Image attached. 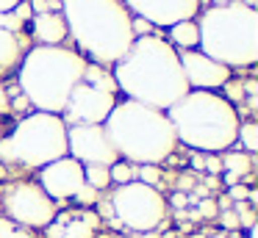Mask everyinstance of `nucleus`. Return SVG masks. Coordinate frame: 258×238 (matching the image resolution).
<instances>
[{
	"label": "nucleus",
	"instance_id": "nucleus-1",
	"mask_svg": "<svg viewBox=\"0 0 258 238\" xmlns=\"http://www.w3.org/2000/svg\"><path fill=\"white\" fill-rule=\"evenodd\" d=\"M114 83L125 100L167 111L189 92L178 50L161 36L134 39L128 53L114 64Z\"/></svg>",
	"mask_w": 258,
	"mask_h": 238
},
{
	"label": "nucleus",
	"instance_id": "nucleus-2",
	"mask_svg": "<svg viewBox=\"0 0 258 238\" xmlns=\"http://www.w3.org/2000/svg\"><path fill=\"white\" fill-rule=\"evenodd\" d=\"M67 33L97 66H111L134 44L131 14L122 0H61Z\"/></svg>",
	"mask_w": 258,
	"mask_h": 238
},
{
	"label": "nucleus",
	"instance_id": "nucleus-3",
	"mask_svg": "<svg viewBox=\"0 0 258 238\" xmlns=\"http://www.w3.org/2000/svg\"><path fill=\"white\" fill-rule=\"evenodd\" d=\"M103 130L119 158L139 166H158L172 155L178 144L167 114L134 100H122L114 105L103 122Z\"/></svg>",
	"mask_w": 258,
	"mask_h": 238
},
{
	"label": "nucleus",
	"instance_id": "nucleus-4",
	"mask_svg": "<svg viewBox=\"0 0 258 238\" xmlns=\"http://www.w3.org/2000/svg\"><path fill=\"white\" fill-rule=\"evenodd\" d=\"M164 114L175 130V138L197 152H222L239 138V111L217 92L189 89Z\"/></svg>",
	"mask_w": 258,
	"mask_h": 238
},
{
	"label": "nucleus",
	"instance_id": "nucleus-5",
	"mask_svg": "<svg viewBox=\"0 0 258 238\" xmlns=\"http://www.w3.org/2000/svg\"><path fill=\"white\" fill-rule=\"evenodd\" d=\"M86 58L61 44H36L20 61V89L36 111L61 116L73 89L84 81Z\"/></svg>",
	"mask_w": 258,
	"mask_h": 238
},
{
	"label": "nucleus",
	"instance_id": "nucleus-6",
	"mask_svg": "<svg viewBox=\"0 0 258 238\" xmlns=\"http://www.w3.org/2000/svg\"><path fill=\"white\" fill-rule=\"evenodd\" d=\"M200 53L228 69H244L258 61V11L244 3L211 6L197 20Z\"/></svg>",
	"mask_w": 258,
	"mask_h": 238
},
{
	"label": "nucleus",
	"instance_id": "nucleus-7",
	"mask_svg": "<svg viewBox=\"0 0 258 238\" xmlns=\"http://www.w3.org/2000/svg\"><path fill=\"white\" fill-rule=\"evenodd\" d=\"M67 155V125L58 114L34 111L17 122L6 138H0V161L3 164L42 166Z\"/></svg>",
	"mask_w": 258,
	"mask_h": 238
},
{
	"label": "nucleus",
	"instance_id": "nucleus-8",
	"mask_svg": "<svg viewBox=\"0 0 258 238\" xmlns=\"http://www.w3.org/2000/svg\"><path fill=\"white\" fill-rule=\"evenodd\" d=\"M111 210L131 230L153 232L156 227H161L164 216H167V199L158 194V188L145 186L139 180H131L114 191Z\"/></svg>",
	"mask_w": 258,
	"mask_h": 238
},
{
	"label": "nucleus",
	"instance_id": "nucleus-9",
	"mask_svg": "<svg viewBox=\"0 0 258 238\" xmlns=\"http://www.w3.org/2000/svg\"><path fill=\"white\" fill-rule=\"evenodd\" d=\"M3 205L12 221L23 227H36L45 230L56 219V202L42 191L36 183H14L3 194Z\"/></svg>",
	"mask_w": 258,
	"mask_h": 238
},
{
	"label": "nucleus",
	"instance_id": "nucleus-10",
	"mask_svg": "<svg viewBox=\"0 0 258 238\" xmlns=\"http://www.w3.org/2000/svg\"><path fill=\"white\" fill-rule=\"evenodd\" d=\"M67 155L81 166H111L119 161L103 125H70L67 127Z\"/></svg>",
	"mask_w": 258,
	"mask_h": 238
},
{
	"label": "nucleus",
	"instance_id": "nucleus-11",
	"mask_svg": "<svg viewBox=\"0 0 258 238\" xmlns=\"http://www.w3.org/2000/svg\"><path fill=\"white\" fill-rule=\"evenodd\" d=\"M114 105H117V97L111 92H103V89H95L81 81L73 89L67 105H64L61 119L67 127L70 125H103Z\"/></svg>",
	"mask_w": 258,
	"mask_h": 238
},
{
	"label": "nucleus",
	"instance_id": "nucleus-12",
	"mask_svg": "<svg viewBox=\"0 0 258 238\" xmlns=\"http://www.w3.org/2000/svg\"><path fill=\"white\" fill-rule=\"evenodd\" d=\"M134 17L147 20L153 28H169L180 20H195L200 0H122Z\"/></svg>",
	"mask_w": 258,
	"mask_h": 238
},
{
	"label": "nucleus",
	"instance_id": "nucleus-13",
	"mask_svg": "<svg viewBox=\"0 0 258 238\" xmlns=\"http://www.w3.org/2000/svg\"><path fill=\"white\" fill-rule=\"evenodd\" d=\"M81 186H84V166L75 158H70V155L42 166L39 188L53 199V202H56V199H73Z\"/></svg>",
	"mask_w": 258,
	"mask_h": 238
},
{
	"label": "nucleus",
	"instance_id": "nucleus-14",
	"mask_svg": "<svg viewBox=\"0 0 258 238\" xmlns=\"http://www.w3.org/2000/svg\"><path fill=\"white\" fill-rule=\"evenodd\" d=\"M180 69L186 75L189 89H200V92H214V89H222L230 81V69L222 66L219 61L203 55L200 50H180Z\"/></svg>",
	"mask_w": 258,
	"mask_h": 238
},
{
	"label": "nucleus",
	"instance_id": "nucleus-15",
	"mask_svg": "<svg viewBox=\"0 0 258 238\" xmlns=\"http://www.w3.org/2000/svg\"><path fill=\"white\" fill-rule=\"evenodd\" d=\"M20 28H23V22L12 11L0 14V75L20 66V61H23V42L17 36Z\"/></svg>",
	"mask_w": 258,
	"mask_h": 238
},
{
	"label": "nucleus",
	"instance_id": "nucleus-16",
	"mask_svg": "<svg viewBox=\"0 0 258 238\" xmlns=\"http://www.w3.org/2000/svg\"><path fill=\"white\" fill-rule=\"evenodd\" d=\"M31 33L39 44H61L67 33V22H64L61 11H50V14H34L31 17Z\"/></svg>",
	"mask_w": 258,
	"mask_h": 238
},
{
	"label": "nucleus",
	"instance_id": "nucleus-17",
	"mask_svg": "<svg viewBox=\"0 0 258 238\" xmlns=\"http://www.w3.org/2000/svg\"><path fill=\"white\" fill-rule=\"evenodd\" d=\"M169 39H172V47L178 50H197L200 47V28L195 20H180L175 25H169Z\"/></svg>",
	"mask_w": 258,
	"mask_h": 238
},
{
	"label": "nucleus",
	"instance_id": "nucleus-18",
	"mask_svg": "<svg viewBox=\"0 0 258 238\" xmlns=\"http://www.w3.org/2000/svg\"><path fill=\"white\" fill-rule=\"evenodd\" d=\"M222 169H225V183H228V186H236L241 177L250 175L252 161H250L247 152H230V155L222 158Z\"/></svg>",
	"mask_w": 258,
	"mask_h": 238
},
{
	"label": "nucleus",
	"instance_id": "nucleus-19",
	"mask_svg": "<svg viewBox=\"0 0 258 238\" xmlns=\"http://www.w3.org/2000/svg\"><path fill=\"white\" fill-rule=\"evenodd\" d=\"M84 83H89V86H95V89H103V92H117V83H114V77L111 75H106L103 72V66H97V64H86V69H84Z\"/></svg>",
	"mask_w": 258,
	"mask_h": 238
},
{
	"label": "nucleus",
	"instance_id": "nucleus-20",
	"mask_svg": "<svg viewBox=\"0 0 258 238\" xmlns=\"http://www.w3.org/2000/svg\"><path fill=\"white\" fill-rule=\"evenodd\" d=\"M84 183L92 188H106L111 183V175H108V166H84Z\"/></svg>",
	"mask_w": 258,
	"mask_h": 238
},
{
	"label": "nucleus",
	"instance_id": "nucleus-21",
	"mask_svg": "<svg viewBox=\"0 0 258 238\" xmlns=\"http://www.w3.org/2000/svg\"><path fill=\"white\" fill-rule=\"evenodd\" d=\"M244 152H255L258 149V125L255 122H239V138Z\"/></svg>",
	"mask_w": 258,
	"mask_h": 238
},
{
	"label": "nucleus",
	"instance_id": "nucleus-22",
	"mask_svg": "<svg viewBox=\"0 0 258 238\" xmlns=\"http://www.w3.org/2000/svg\"><path fill=\"white\" fill-rule=\"evenodd\" d=\"M108 175H111V183H119V186L136 180V169L128 164V161H117V164H111L108 166Z\"/></svg>",
	"mask_w": 258,
	"mask_h": 238
},
{
	"label": "nucleus",
	"instance_id": "nucleus-23",
	"mask_svg": "<svg viewBox=\"0 0 258 238\" xmlns=\"http://www.w3.org/2000/svg\"><path fill=\"white\" fill-rule=\"evenodd\" d=\"M136 177H139V183H145V186H153V188H156V186H158V177H161V172H158V166L145 164V166H139V169H136Z\"/></svg>",
	"mask_w": 258,
	"mask_h": 238
},
{
	"label": "nucleus",
	"instance_id": "nucleus-24",
	"mask_svg": "<svg viewBox=\"0 0 258 238\" xmlns=\"http://www.w3.org/2000/svg\"><path fill=\"white\" fill-rule=\"evenodd\" d=\"M34 14H50V11H61V0H28Z\"/></svg>",
	"mask_w": 258,
	"mask_h": 238
},
{
	"label": "nucleus",
	"instance_id": "nucleus-25",
	"mask_svg": "<svg viewBox=\"0 0 258 238\" xmlns=\"http://www.w3.org/2000/svg\"><path fill=\"white\" fill-rule=\"evenodd\" d=\"M75 202H78V205H86V208H89V205H95L97 202V188H92V186H86V183H84V186H81L78 188V191H75Z\"/></svg>",
	"mask_w": 258,
	"mask_h": 238
},
{
	"label": "nucleus",
	"instance_id": "nucleus-26",
	"mask_svg": "<svg viewBox=\"0 0 258 238\" xmlns=\"http://www.w3.org/2000/svg\"><path fill=\"white\" fill-rule=\"evenodd\" d=\"M12 14L17 17L20 22H31V17H34V11H31V6H28V0H20L17 6L12 9Z\"/></svg>",
	"mask_w": 258,
	"mask_h": 238
},
{
	"label": "nucleus",
	"instance_id": "nucleus-27",
	"mask_svg": "<svg viewBox=\"0 0 258 238\" xmlns=\"http://www.w3.org/2000/svg\"><path fill=\"white\" fill-rule=\"evenodd\" d=\"M203 169H206V172H214V175H217V172H222V158H217V155H208V158L203 161Z\"/></svg>",
	"mask_w": 258,
	"mask_h": 238
},
{
	"label": "nucleus",
	"instance_id": "nucleus-28",
	"mask_svg": "<svg viewBox=\"0 0 258 238\" xmlns=\"http://www.w3.org/2000/svg\"><path fill=\"white\" fill-rule=\"evenodd\" d=\"M225 89H228V97H225V100H228V103H230V100H241V97H244V89H241V86H236V83H225Z\"/></svg>",
	"mask_w": 258,
	"mask_h": 238
},
{
	"label": "nucleus",
	"instance_id": "nucleus-29",
	"mask_svg": "<svg viewBox=\"0 0 258 238\" xmlns=\"http://www.w3.org/2000/svg\"><path fill=\"white\" fill-rule=\"evenodd\" d=\"M247 194H250V188L247 186H230V199H236V202H241V199H247Z\"/></svg>",
	"mask_w": 258,
	"mask_h": 238
},
{
	"label": "nucleus",
	"instance_id": "nucleus-30",
	"mask_svg": "<svg viewBox=\"0 0 258 238\" xmlns=\"http://www.w3.org/2000/svg\"><path fill=\"white\" fill-rule=\"evenodd\" d=\"M14 230H17V227H14V221H12V219H3V216H0V238L12 235Z\"/></svg>",
	"mask_w": 258,
	"mask_h": 238
},
{
	"label": "nucleus",
	"instance_id": "nucleus-31",
	"mask_svg": "<svg viewBox=\"0 0 258 238\" xmlns=\"http://www.w3.org/2000/svg\"><path fill=\"white\" fill-rule=\"evenodd\" d=\"M214 213H217L214 199H203V202H200V216H214Z\"/></svg>",
	"mask_w": 258,
	"mask_h": 238
},
{
	"label": "nucleus",
	"instance_id": "nucleus-32",
	"mask_svg": "<svg viewBox=\"0 0 258 238\" xmlns=\"http://www.w3.org/2000/svg\"><path fill=\"white\" fill-rule=\"evenodd\" d=\"M6 111H9V94H6V89H3V83H0V119H3Z\"/></svg>",
	"mask_w": 258,
	"mask_h": 238
},
{
	"label": "nucleus",
	"instance_id": "nucleus-33",
	"mask_svg": "<svg viewBox=\"0 0 258 238\" xmlns=\"http://www.w3.org/2000/svg\"><path fill=\"white\" fill-rule=\"evenodd\" d=\"M17 3H20V0H0V14H3V11H12Z\"/></svg>",
	"mask_w": 258,
	"mask_h": 238
},
{
	"label": "nucleus",
	"instance_id": "nucleus-34",
	"mask_svg": "<svg viewBox=\"0 0 258 238\" xmlns=\"http://www.w3.org/2000/svg\"><path fill=\"white\" fill-rule=\"evenodd\" d=\"M225 227H239V216H233V213H225Z\"/></svg>",
	"mask_w": 258,
	"mask_h": 238
},
{
	"label": "nucleus",
	"instance_id": "nucleus-35",
	"mask_svg": "<svg viewBox=\"0 0 258 238\" xmlns=\"http://www.w3.org/2000/svg\"><path fill=\"white\" fill-rule=\"evenodd\" d=\"M203 161H206V158H203L200 152H197V155H191V166H195L197 172H203Z\"/></svg>",
	"mask_w": 258,
	"mask_h": 238
},
{
	"label": "nucleus",
	"instance_id": "nucleus-36",
	"mask_svg": "<svg viewBox=\"0 0 258 238\" xmlns=\"http://www.w3.org/2000/svg\"><path fill=\"white\" fill-rule=\"evenodd\" d=\"M6 238H34V235H31L28 230H14L12 235H6Z\"/></svg>",
	"mask_w": 258,
	"mask_h": 238
},
{
	"label": "nucleus",
	"instance_id": "nucleus-37",
	"mask_svg": "<svg viewBox=\"0 0 258 238\" xmlns=\"http://www.w3.org/2000/svg\"><path fill=\"white\" fill-rule=\"evenodd\" d=\"M172 202L180 208V205H186V197H183V194H175V197H172Z\"/></svg>",
	"mask_w": 258,
	"mask_h": 238
},
{
	"label": "nucleus",
	"instance_id": "nucleus-38",
	"mask_svg": "<svg viewBox=\"0 0 258 238\" xmlns=\"http://www.w3.org/2000/svg\"><path fill=\"white\" fill-rule=\"evenodd\" d=\"M225 3H228V0H214V6H225Z\"/></svg>",
	"mask_w": 258,
	"mask_h": 238
},
{
	"label": "nucleus",
	"instance_id": "nucleus-39",
	"mask_svg": "<svg viewBox=\"0 0 258 238\" xmlns=\"http://www.w3.org/2000/svg\"><path fill=\"white\" fill-rule=\"evenodd\" d=\"M214 238H228V235H225V232H217V235H214Z\"/></svg>",
	"mask_w": 258,
	"mask_h": 238
},
{
	"label": "nucleus",
	"instance_id": "nucleus-40",
	"mask_svg": "<svg viewBox=\"0 0 258 238\" xmlns=\"http://www.w3.org/2000/svg\"><path fill=\"white\" fill-rule=\"evenodd\" d=\"M197 238H203V235H197Z\"/></svg>",
	"mask_w": 258,
	"mask_h": 238
},
{
	"label": "nucleus",
	"instance_id": "nucleus-41",
	"mask_svg": "<svg viewBox=\"0 0 258 238\" xmlns=\"http://www.w3.org/2000/svg\"><path fill=\"white\" fill-rule=\"evenodd\" d=\"M244 238H247V235H244Z\"/></svg>",
	"mask_w": 258,
	"mask_h": 238
}]
</instances>
